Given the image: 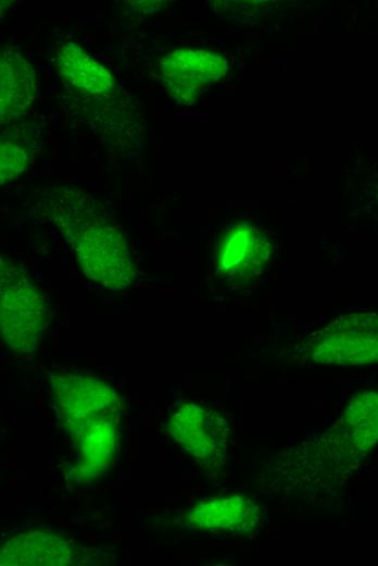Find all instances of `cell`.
Wrapping results in <instances>:
<instances>
[{"label":"cell","instance_id":"obj_1","mask_svg":"<svg viewBox=\"0 0 378 566\" xmlns=\"http://www.w3.org/2000/svg\"><path fill=\"white\" fill-rule=\"evenodd\" d=\"M38 206L56 226L90 281L111 291L129 286L137 270L121 229L88 193L55 186L41 192Z\"/></svg>","mask_w":378,"mask_h":566},{"label":"cell","instance_id":"obj_2","mask_svg":"<svg viewBox=\"0 0 378 566\" xmlns=\"http://www.w3.org/2000/svg\"><path fill=\"white\" fill-rule=\"evenodd\" d=\"M51 402L76 451L73 476L92 480L111 463L122 402L105 381L78 373L50 377Z\"/></svg>","mask_w":378,"mask_h":566},{"label":"cell","instance_id":"obj_3","mask_svg":"<svg viewBox=\"0 0 378 566\" xmlns=\"http://www.w3.org/2000/svg\"><path fill=\"white\" fill-rule=\"evenodd\" d=\"M298 354L313 365L368 366L378 364V312L342 315L310 333Z\"/></svg>","mask_w":378,"mask_h":566},{"label":"cell","instance_id":"obj_4","mask_svg":"<svg viewBox=\"0 0 378 566\" xmlns=\"http://www.w3.org/2000/svg\"><path fill=\"white\" fill-rule=\"evenodd\" d=\"M48 308L26 272L4 256L0 258V330L5 344L33 353L46 328Z\"/></svg>","mask_w":378,"mask_h":566},{"label":"cell","instance_id":"obj_5","mask_svg":"<svg viewBox=\"0 0 378 566\" xmlns=\"http://www.w3.org/2000/svg\"><path fill=\"white\" fill-rule=\"evenodd\" d=\"M277 483L291 485L297 494L324 495L340 485L360 464L348 454L329 430L318 441L295 447L284 456Z\"/></svg>","mask_w":378,"mask_h":566},{"label":"cell","instance_id":"obj_6","mask_svg":"<svg viewBox=\"0 0 378 566\" xmlns=\"http://www.w3.org/2000/svg\"><path fill=\"white\" fill-rule=\"evenodd\" d=\"M228 431L226 419L216 410L191 402L178 406L167 422L171 438L207 470L223 464Z\"/></svg>","mask_w":378,"mask_h":566},{"label":"cell","instance_id":"obj_7","mask_svg":"<svg viewBox=\"0 0 378 566\" xmlns=\"http://www.w3.org/2000/svg\"><path fill=\"white\" fill-rule=\"evenodd\" d=\"M268 236L248 222L227 227L216 245V271L228 284L244 286L256 279L272 255Z\"/></svg>","mask_w":378,"mask_h":566},{"label":"cell","instance_id":"obj_8","mask_svg":"<svg viewBox=\"0 0 378 566\" xmlns=\"http://www.w3.org/2000/svg\"><path fill=\"white\" fill-rule=\"evenodd\" d=\"M227 69L228 63L222 56L203 49L173 50L161 62L163 85L180 103L197 100Z\"/></svg>","mask_w":378,"mask_h":566},{"label":"cell","instance_id":"obj_9","mask_svg":"<svg viewBox=\"0 0 378 566\" xmlns=\"http://www.w3.org/2000/svg\"><path fill=\"white\" fill-rule=\"evenodd\" d=\"M91 551L60 536L33 531L7 541L0 554L3 566L93 564Z\"/></svg>","mask_w":378,"mask_h":566},{"label":"cell","instance_id":"obj_10","mask_svg":"<svg viewBox=\"0 0 378 566\" xmlns=\"http://www.w3.org/2000/svg\"><path fill=\"white\" fill-rule=\"evenodd\" d=\"M261 518L260 506L244 495H226L202 501L185 514V522L191 529L232 534L254 531Z\"/></svg>","mask_w":378,"mask_h":566},{"label":"cell","instance_id":"obj_11","mask_svg":"<svg viewBox=\"0 0 378 566\" xmlns=\"http://www.w3.org/2000/svg\"><path fill=\"white\" fill-rule=\"evenodd\" d=\"M330 431L341 447L361 462L378 443V392L354 395Z\"/></svg>","mask_w":378,"mask_h":566},{"label":"cell","instance_id":"obj_12","mask_svg":"<svg viewBox=\"0 0 378 566\" xmlns=\"http://www.w3.org/2000/svg\"><path fill=\"white\" fill-rule=\"evenodd\" d=\"M37 93V78L32 64L13 47H3L0 56L1 122L18 118L30 106Z\"/></svg>","mask_w":378,"mask_h":566},{"label":"cell","instance_id":"obj_13","mask_svg":"<svg viewBox=\"0 0 378 566\" xmlns=\"http://www.w3.org/2000/svg\"><path fill=\"white\" fill-rule=\"evenodd\" d=\"M55 63L62 79L75 90L99 95L114 86L110 71L74 42L58 49Z\"/></svg>","mask_w":378,"mask_h":566},{"label":"cell","instance_id":"obj_14","mask_svg":"<svg viewBox=\"0 0 378 566\" xmlns=\"http://www.w3.org/2000/svg\"><path fill=\"white\" fill-rule=\"evenodd\" d=\"M28 155L23 146L11 140L0 145V183L7 184L24 172Z\"/></svg>","mask_w":378,"mask_h":566}]
</instances>
